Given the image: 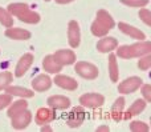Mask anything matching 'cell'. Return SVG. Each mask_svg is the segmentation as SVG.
Returning a JSON list of instances; mask_svg holds the SVG:
<instances>
[{"mask_svg": "<svg viewBox=\"0 0 151 132\" xmlns=\"http://www.w3.org/2000/svg\"><path fill=\"white\" fill-rule=\"evenodd\" d=\"M8 12L12 16L17 18L20 21L28 24H36L40 21V15L35 11H32L29 8L28 4H24V3H11L8 5Z\"/></svg>", "mask_w": 151, "mask_h": 132, "instance_id": "1", "label": "cell"}, {"mask_svg": "<svg viewBox=\"0 0 151 132\" xmlns=\"http://www.w3.org/2000/svg\"><path fill=\"white\" fill-rule=\"evenodd\" d=\"M150 52H151V43L146 42V40H141L139 43H135V44L118 47L115 56L122 59H133V58H141V56L147 55Z\"/></svg>", "mask_w": 151, "mask_h": 132, "instance_id": "2", "label": "cell"}, {"mask_svg": "<svg viewBox=\"0 0 151 132\" xmlns=\"http://www.w3.org/2000/svg\"><path fill=\"white\" fill-rule=\"evenodd\" d=\"M74 71L80 75L81 77L88 80H93L98 76L99 71L94 64L88 63V61H77L74 66Z\"/></svg>", "mask_w": 151, "mask_h": 132, "instance_id": "3", "label": "cell"}, {"mask_svg": "<svg viewBox=\"0 0 151 132\" xmlns=\"http://www.w3.org/2000/svg\"><path fill=\"white\" fill-rule=\"evenodd\" d=\"M31 122H32V114L27 108L15 114L11 117V125L15 130H24V128H27L31 124Z\"/></svg>", "mask_w": 151, "mask_h": 132, "instance_id": "4", "label": "cell"}, {"mask_svg": "<svg viewBox=\"0 0 151 132\" xmlns=\"http://www.w3.org/2000/svg\"><path fill=\"white\" fill-rule=\"evenodd\" d=\"M143 84V80L138 76H131V77H127L119 85H118V92L119 93H133L135 92L137 90H139V87Z\"/></svg>", "mask_w": 151, "mask_h": 132, "instance_id": "5", "label": "cell"}, {"mask_svg": "<svg viewBox=\"0 0 151 132\" xmlns=\"http://www.w3.org/2000/svg\"><path fill=\"white\" fill-rule=\"evenodd\" d=\"M83 120H85V109H83L82 106H78V107H74L70 111V114L68 115L66 124L72 128H77L82 124Z\"/></svg>", "mask_w": 151, "mask_h": 132, "instance_id": "6", "label": "cell"}, {"mask_svg": "<svg viewBox=\"0 0 151 132\" xmlns=\"http://www.w3.org/2000/svg\"><path fill=\"white\" fill-rule=\"evenodd\" d=\"M80 103L82 107L88 108H98L105 103V98L99 93H85L80 98Z\"/></svg>", "mask_w": 151, "mask_h": 132, "instance_id": "7", "label": "cell"}, {"mask_svg": "<svg viewBox=\"0 0 151 132\" xmlns=\"http://www.w3.org/2000/svg\"><path fill=\"white\" fill-rule=\"evenodd\" d=\"M56 119V109L53 108H39L36 112V116H35V122L39 125H44V124H49L53 120Z\"/></svg>", "mask_w": 151, "mask_h": 132, "instance_id": "8", "label": "cell"}, {"mask_svg": "<svg viewBox=\"0 0 151 132\" xmlns=\"http://www.w3.org/2000/svg\"><path fill=\"white\" fill-rule=\"evenodd\" d=\"M32 63H33V55L32 53H25L20 58V60L17 61L15 68V76L16 77H21L27 74L29 68H31Z\"/></svg>", "mask_w": 151, "mask_h": 132, "instance_id": "9", "label": "cell"}, {"mask_svg": "<svg viewBox=\"0 0 151 132\" xmlns=\"http://www.w3.org/2000/svg\"><path fill=\"white\" fill-rule=\"evenodd\" d=\"M68 40L72 48H77L81 42V32H80V26L76 20L69 21L68 26Z\"/></svg>", "mask_w": 151, "mask_h": 132, "instance_id": "10", "label": "cell"}, {"mask_svg": "<svg viewBox=\"0 0 151 132\" xmlns=\"http://www.w3.org/2000/svg\"><path fill=\"white\" fill-rule=\"evenodd\" d=\"M53 58L61 66H70L76 63V53L72 50H58L53 53Z\"/></svg>", "mask_w": 151, "mask_h": 132, "instance_id": "11", "label": "cell"}, {"mask_svg": "<svg viewBox=\"0 0 151 132\" xmlns=\"http://www.w3.org/2000/svg\"><path fill=\"white\" fill-rule=\"evenodd\" d=\"M118 28H119L121 32H123L125 35H127V36L133 37V39H137V40H145L146 39V35H145V32H142L141 29L135 28V27L130 26V24L127 23H123V21H121V23H118Z\"/></svg>", "mask_w": 151, "mask_h": 132, "instance_id": "12", "label": "cell"}, {"mask_svg": "<svg viewBox=\"0 0 151 132\" xmlns=\"http://www.w3.org/2000/svg\"><path fill=\"white\" fill-rule=\"evenodd\" d=\"M50 85H52V79L48 75H39L32 80V88L36 92H44L49 90Z\"/></svg>", "mask_w": 151, "mask_h": 132, "instance_id": "13", "label": "cell"}, {"mask_svg": "<svg viewBox=\"0 0 151 132\" xmlns=\"http://www.w3.org/2000/svg\"><path fill=\"white\" fill-rule=\"evenodd\" d=\"M48 106L53 109H66L69 106H70V100L69 98L66 96H63V95H53V96H49L47 100Z\"/></svg>", "mask_w": 151, "mask_h": 132, "instance_id": "14", "label": "cell"}, {"mask_svg": "<svg viewBox=\"0 0 151 132\" xmlns=\"http://www.w3.org/2000/svg\"><path fill=\"white\" fill-rule=\"evenodd\" d=\"M53 82L56 83V85L64 88V90H68V91H74L78 87V83L76 82L73 77L66 76V75H56Z\"/></svg>", "mask_w": 151, "mask_h": 132, "instance_id": "15", "label": "cell"}, {"mask_svg": "<svg viewBox=\"0 0 151 132\" xmlns=\"http://www.w3.org/2000/svg\"><path fill=\"white\" fill-rule=\"evenodd\" d=\"M117 47H118L117 39L115 37H110V36H104V39H101L97 43V50L101 53H110Z\"/></svg>", "mask_w": 151, "mask_h": 132, "instance_id": "16", "label": "cell"}, {"mask_svg": "<svg viewBox=\"0 0 151 132\" xmlns=\"http://www.w3.org/2000/svg\"><path fill=\"white\" fill-rule=\"evenodd\" d=\"M146 104H147V101L145 100V99H137V100L129 107V109L126 111V114L122 115V119L129 120L130 117L135 116V115H139L145 108H146Z\"/></svg>", "mask_w": 151, "mask_h": 132, "instance_id": "17", "label": "cell"}, {"mask_svg": "<svg viewBox=\"0 0 151 132\" xmlns=\"http://www.w3.org/2000/svg\"><path fill=\"white\" fill-rule=\"evenodd\" d=\"M5 36L9 37L12 40H28L31 39V32L23 28H13V27H8L5 29Z\"/></svg>", "mask_w": 151, "mask_h": 132, "instance_id": "18", "label": "cell"}, {"mask_svg": "<svg viewBox=\"0 0 151 132\" xmlns=\"http://www.w3.org/2000/svg\"><path fill=\"white\" fill-rule=\"evenodd\" d=\"M42 67H44V69L47 72H49V74H58V72L63 69V66L57 63V60L53 58V55L45 56L44 60H42Z\"/></svg>", "mask_w": 151, "mask_h": 132, "instance_id": "19", "label": "cell"}, {"mask_svg": "<svg viewBox=\"0 0 151 132\" xmlns=\"http://www.w3.org/2000/svg\"><path fill=\"white\" fill-rule=\"evenodd\" d=\"M5 92L9 93L12 96H19V98H32L35 95L33 91L28 90V88H23V87H16V85H8L5 88Z\"/></svg>", "mask_w": 151, "mask_h": 132, "instance_id": "20", "label": "cell"}, {"mask_svg": "<svg viewBox=\"0 0 151 132\" xmlns=\"http://www.w3.org/2000/svg\"><path fill=\"white\" fill-rule=\"evenodd\" d=\"M123 108H125V98H118L115 100V103L111 107V117L114 122H119L122 120V114H123Z\"/></svg>", "mask_w": 151, "mask_h": 132, "instance_id": "21", "label": "cell"}, {"mask_svg": "<svg viewBox=\"0 0 151 132\" xmlns=\"http://www.w3.org/2000/svg\"><path fill=\"white\" fill-rule=\"evenodd\" d=\"M109 75L111 82H118V79H119V68H118L117 63V56L114 53L109 55Z\"/></svg>", "mask_w": 151, "mask_h": 132, "instance_id": "22", "label": "cell"}, {"mask_svg": "<svg viewBox=\"0 0 151 132\" xmlns=\"http://www.w3.org/2000/svg\"><path fill=\"white\" fill-rule=\"evenodd\" d=\"M109 31L110 29L107 28L104 23H101L99 20H97V19L93 21V24H91V34H93L94 36H97V37L106 36V35L109 34Z\"/></svg>", "mask_w": 151, "mask_h": 132, "instance_id": "23", "label": "cell"}, {"mask_svg": "<svg viewBox=\"0 0 151 132\" xmlns=\"http://www.w3.org/2000/svg\"><path fill=\"white\" fill-rule=\"evenodd\" d=\"M25 108H28V103L24 100V98L20 99V100H17V101H13V103L9 104V108H8V116L12 117L15 114H17V112L23 111V109H25Z\"/></svg>", "mask_w": 151, "mask_h": 132, "instance_id": "24", "label": "cell"}, {"mask_svg": "<svg viewBox=\"0 0 151 132\" xmlns=\"http://www.w3.org/2000/svg\"><path fill=\"white\" fill-rule=\"evenodd\" d=\"M0 23L7 28L13 26V16L7 9H3L1 7H0Z\"/></svg>", "mask_w": 151, "mask_h": 132, "instance_id": "25", "label": "cell"}, {"mask_svg": "<svg viewBox=\"0 0 151 132\" xmlns=\"http://www.w3.org/2000/svg\"><path fill=\"white\" fill-rule=\"evenodd\" d=\"M12 80H13V75L11 72H8V71L1 72L0 74V91L5 90L12 83Z\"/></svg>", "mask_w": 151, "mask_h": 132, "instance_id": "26", "label": "cell"}, {"mask_svg": "<svg viewBox=\"0 0 151 132\" xmlns=\"http://www.w3.org/2000/svg\"><path fill=\"white\" fill-rule=\"evenodd\" d=\"M130 131H133V132H149L150 127H149V124H146L145 122L135 120V122L130 123Z\"/></svg>", "mask_w": 151, "mask_h": 132, "instance_id": "27", "label": "cell"}, {"mask_svg": "<svg viewBox=\"0 0 151 132\" xmlns=\"http://www.w3.org/2000/svg\"><path fill=\"white\" fill-rule=\"evenodd\" d=\"M121 3L131 8H141V7H146L150 3V0H121Z\"/></svg>", "mask_w": 151, "mask_h": 132, "instance_id": "28", "label": "cell"}, {"mask_svg": "<svg viewBox=\"0 0 151 132\" xmlns=\"http://www.w3.org/2000/svg\"><path fill=\"white\" fill-rule=\"evenodd\" d=\"M138 67L139 69L142 71H147V69L151 67V55L147 53V55H143L139 58V61H138Z\"/></svg>", "mask_w": 151, "mask_h": 132, "instance_id": "29", "label": "cell"}, {"mask_svg": "<svg viewBox=\"0 0 151 132\" xmlns=\"http://www.w3.org/2000/svg\"><path fill=\"white\" fill-rule=\"evenodd\" d=\"M139 18H141V20L143 21L146 26H151V12L147 8H142V9L139 11Z\"/></svg>", "mask_w": 151, "mask_h": 132, "instance_id": "30", "label": "cell"}, {"mask_svg": "<svg viewBox=\"0 0 151 132\" xmlns=\"http://www.w3.org/2000/svg\"><path fill=\"white\" fill-rule=\"evenodd\" d=\"M139 88H141V92H142L143 99L147 101V103H150L151 101V85L150 84H142Z\"/></svg>", "mask_w": 151, "mask_h": 132, "instance_id": "31", "label": "cell"}, {"mask_svg": "<svg viewBox=\"0 0 151 132\" xmlns=\"http://www.w3.org/2000/svg\"><path fill=\"white\" fill-rule=\"evenodd\" d=\"M11 103H12V95H9V93H3V95H0V109L8 107Z\"/></svg>", "mask_w": 151, "mask_h": 132, "instance_id": "32", "label": "cell"}, {"mask_svg": "<svg viewBox=\"0 0 151 132\" xmlns=\"http://www.w3.org/2000/svg\"><path fill=\"white\" fill-rule=\"evenodd\" d=\"M41 131L42 132H52V127L50 125H48V124H44V125H41Z\"/></svg>", "mask_w": 151, "mask_h": 132, "instance_id": "33", "label": "cell"}, {"mask_svg": "<svg viewBox=\"0 0 151 132\" xmlns=\"http://www.w3.org/2000/svg\"><path fill=\"white\" fill-rule=\"evenodd\" d=\"M110 128L107 125H102V127H98L97 128V132H109Z\"/></svg>", "mask_w": 151, "mask_h": 132, "instance_id": "34", "label": "cell"}, {"mask_svg": "<svg viewBox=\"0 0 151 132\" xmlns=\"http://www.w3.org/2000/svg\"><path fill=\"white\" fill-rule=\"evenodd\" d=\"M70 1H73V0H56V3H58V4H68Z\"/></svg>", "mask_w": 151, "mask_h": 132, "instance_id": "35", "label": "cell"}, {"mask_svg": "<svg viewBox=\"0 0 151 132\" xmlns=\"http://www.w3.org/2000/svg\"><path fill=\"white\" fill-rule=\"evenodd\" d=\"M45 1H49V0H45Z\"/></svg>", "mask_w": 151, "mask_h": 132, "instance_id": "36", "label": "cell"}]
</instances>
